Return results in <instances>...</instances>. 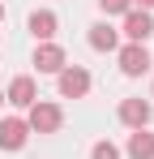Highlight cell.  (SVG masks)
<instances>
[{
	"label": "cell",
	"instance_id": "8fae6325",
	"mask_svg": "<svg viewBox=\"0 0 154 159\" xmlns=\"http://www.w3.org/2000/svg\"><path fill=\"white\" fill-rule=\"evenodd\" d=\"M30 30H34L39 39H51V34H56V17H51V13H34V17H30Z\"/></svg>",
	"mask_w": 154,
	"mask_h": 159
},
{
	"label": "cell",
	"instance_id": "30bf717a",
	"mask_svg": "<svg viewBox=\"0 0 154 159\" xmlns=\"http://www.w3.org/2000/svg\"><path fill=\"white\" fill-rule=\"evenodd\" d=\"M90 43H94L99 52H111V48H116V30L111 26H94L90 30Z\"/></svg>",
	"mask_w": 154,
	"mask_h": 159
},
{
	"label": "cell",
	"instance_id": "5bb4252c",
	"mask_svg": "<svg viewBox=\"0 0 154 159\" xmlns=\"http://www.w3.org/2000/svg\"><path fill=\"white\" fill-rule=\"evenodd\" d=\"M141 4H146V9H154V0H141Z\"/></svg>",
	"mask_w": 154,
	"mask_h": 159
},
{
	"label": "cell",
	"instance_id": "6da1fadb",
	"mask_svg": "<svg viewBox=\"0 0 154 159\" xmlns=\"http://www.w3.org/2000/svg\"><path fill=\"white\" fill-rule=\"evenodd\" d=\"M120 69H124L128 78L146 73V69H150V52H146V48H137V43H133V48H124V52H120Z\"/></svg>",
	"mask_w": 154,
	"mask_h": 159
},
{
	"label": "cell",
	"instance_id": "4fadbf2b",
	"mask_svg": "<svg viewBox=\"0 0 154 159\" xmlns=\"http://www.w3.org/2000/svg\"><path fill=\"white\" fill-rule=\"evenodd\" d=\"M103 9H107V13H124L128 0H103Z\"/></svg>",
	"mask_w": 154,
	"mask_h": 159
},
{
	"label": "cell",
	"instance_id": "9c48e42d",
	"mask_svg": "<svg viewBox=\"0 0 154 159\" xmlns=\"http://www.w3.org/2000/svg\"><path fill=\"white\" fill-rule=\"evenodd\" d=\"M9 99H13V103H34V82H30V78H17V82H13V86H9Z\"/></svg>",
	"mask_w": 154,
	"mask_h": 159
},
{
	"label": "cell",
	"instance_id": "3957f363",
	"mask_svg": "<svg viewBox=\"0 0 154 159\" xmlns=\"http://www.w3.org/2000/svg\"><path fill=\"white\" fill-rule=\"evenodd\" d=\"M30 125L39 133H51V129H60V107H51V103H39L34 112H30Z\"/></svg>",
	"mask_w": 154,
	"mask_h": 159
},
{
	"label": "cell",
	"instance_id": "7a4b0ae2",
	"mask_svg": "<svg viewBox=\"0 0 154 159\" xmlns=\"http://www.w3.org/2000/svg\"><path fill=\"white\" fill-rule=\"evenodd\" d=\"M26 146V120H0V151Z\"/></svg>",
	"mask_w": 154,
	"mask_h": 159
},
{
	"label": "cell",
	"instance_id": "ba28073f",
	"mask_svg": "<svg viewBox=\"0 0 154 159\" xmlns=\"http://www.w3.org/2000/svg\"><path fill=\"white\" fill-rule=\"evenodd\" d=\"M120 116H124L128 125H146V120H150V107L141 103V99H128V103L120 107Z\"/></svg>",
	"mask_w": 154,
	"mask_h": 159
},
{
	"label": "cell",
	"instance_id": "7c38bea8",
	"mask_svg": "<svg viewBox=\"0 0 154 159\" xmlns=\"http://www.w3.org/2000/svg\"><path fill=\"white\" fill-rule=\"evenodd\" d=\"M94 159H120V151H116L111 142H99V146H94Z\"/></svg>",
	"mask_w": 154,
	"mask_h": 159
},
{
	"label": "cell",
	"instance_id": "277c9868",
	"mask_svg": "<svg viewBox=\"0 0 154 159\" xmlns=\"http://www.w3.org/2000/svg\"><path fill=\"white\" fill-rule=\"evenodd\" d=\"M86 90H90V73H81V69L60 73V95H86Z\"/></svg>",
	"mask_w": 154,
	"mask_h": 159
},
{
	"label": "cell",
	"instance_id": "5b68a950",
	"mask_svg": "<svg viewBox=\"0 0 154 159\" xmlns=\"http://www.w3.org/2000/svg\"><path fill=\"white\" fill-rule=\"evenodd\" d=\"M150 30H154V22L146 17V13H128L124 17V34L128 39H150Z\"/></svg>",
	"mask_w": 154,
	"mask_h": 159
},
{
	"label": "cell",
	"instance_id": "52a82bcc",
	"mask_svg": "<svg viewBox=\"0 0 154 159\" xmlns=\"http://www.w3.org/2000/svg\"><path fill=\"white\" fill-rule=\"evenodd\" d=\"M34 65H39V69H43V73H56V69H60V65H64V52H60V48H39V56H34Z\"/></svg>",
	"mask_w": 154,
	"mask_h": 159
},
{
	"label": "cell",
	"instance_id": "8992f818",
	"mask_svg": "<svg viewBox=\"0 0 154 159\" xmlns=\"http://www.w3.org/2000/svg\"><path fill=\"white\" fill-rule=\"evenodd\" d=\"M128 155H133V159H154V138L137 129L133 138H128Z\"/></svg>",
	"mask_w": 154,
	"mask_h": 159
}]
</instances>
